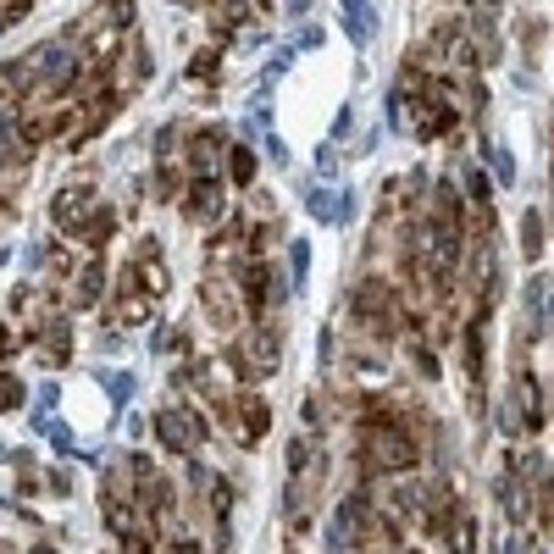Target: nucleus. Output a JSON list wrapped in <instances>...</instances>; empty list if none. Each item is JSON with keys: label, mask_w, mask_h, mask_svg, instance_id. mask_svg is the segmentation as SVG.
I'll return each mask as SVG.
<instances>
[{"label": "nucleus", "mask_w": 554, "mask_h": 554, "mask_svg": "<svg viewBox=\"0 0 554 554\" xmlns=\"http://www.w3.org/2000/svg\"><path fill=\"white\" fill-rule=\"evenodd\" d=\"M128 394H133V377L117 372V377H111V399H128Z\"/></svg>", "instance_id": "ddd939ff"}, {"label": "nucleus", "mask_w": 554, "mask_h": 554, "mask_svg": "<svg viewBox=\"0 0 554 554\" xmlns=\"http://www.w3.org/2000/svg\"><path fill=\"white\" fill-rule=\"evenodd\" d=\"M239 355H244V366H250L255 377L272 372V366H277V333H244L239 338Z\"/></svg>", "instance_id": "f03ea898"}, {"label": "nucleus", "mask_w": 554, "mask_h": 554, "mask_svg": "<svg viewBox=\"0 0 554 554\" xmlns=\"http://www.w3.org/2000/svg\"><path fill=\"white\" fill-rule=\"evenodd\" d=\"M305 205H311V217H322V222H338V217H344V205H338L333 189H311V200H305Z\"/></svg>", "instance_id": "423d86ee"}, {"label": "nucleus", "mask_w": 554, "mask_h": 554, "mask_svg": "<svg viewBox=\"0 0 554 554\" xmlns=\"http://www.w3.org/2000/svg\"><path fill=\"white\" fill-rule=\"evenodd\" d=\"M50 444H56V449H73V433H67V427L56 422V427H50Z\"/></svg>", "instance_id": "4468645a"}, {"label": "nucleus", "mask_w": 554, "mask_h": 554, "mask_svg": "<svg viewBox=\"0 0 554 554\" xmlns=\"http://www.w3.org/2000/svg\"><path fill=\"white\" fill-rule=\"evenodd\" d=\"M222 156H228V150H222V133L217 128L194 139V172H200V183H211V172L222 167Z\"/></svg>", "instance_id": "7ed1b4c3"}, {"label": "nucleus", "mask_w": 554, "mask_h": 554, "mask_svg": "<svg viewBox=\"0 0 554 554\" xmlns=\"http://www.w3.org/2000/svg\"><path fill=\"white\" fill-rule=\"evenodd\" d=\"M366 449H372V460L388 466V471L410 466V438L394 433V427H372V433H366Z\"/></svg>", "instance_id": "f257e3e1"}, {"label": "nucleus", "mask_w": 554, "mask_h": 554, "mask_svg": "<svg viewBox=\"0 0 554 554\" xmlns=\"http://www.w3.org/2000/svg\"><path fill=\"white\" fill-rule=\"evenodd\" d=\"M228 172H233V183H250V178H255V156H250L244 145H233V150H228Z\"/></svg>", "instance_id": "6e6552de"}, {"label": "nucleus", "mask_w": 554, "mask_h": 554, "mask_svg": "<svg viewBox=\"0 0 554 554\" xmlns=\"http://www.w3.org/2000/svg\"><path fill=\"white\" fill-rule=\"evenodd\" d=\"M34 554H50V549H34Z\"/></svg>", "instance_id": "f3484780"}, {"label": "nucleus", "mask_w": 554, "mask_h": 554, "mask_svg": "<svg viewBox=\"0 0 554 554\" xmlns=\"http://www.w3.org/2000/svg\"><path fill=\"white\" fill-rule=\"evenodd\" d=\"M344 23H350L355 39H372V34H377V17L366 12V6H344Z\"/></svg>", "instance_id": "0eeeda50"}, {"label": "nucleus", "mask_w": 554, "mask_h": 554, "mask_svg": "<svg viewBox=\"0 0 554 554\" xmlns=\"http://www.w3.org/2000/svg\"><path fill=\"white\" fill-rule=\"evenodd\" d=\"M89 205H95V194H89V189L61 194V200H56V222H61V228H78V217H84Z\"/></svg>", "instance_id": "39448f33"}, {"label": "nucleus", "mask_w": 554, "mask_h": 554, "mask_svg": "<svg viewBox=\"0 0 554 554\" xmlns=\"http://www.w3.org/2000/svg\"><path fill=\"white\" fill-rule=\"evenodd\" d=\"M305 266H311V244H305V239H294L289 244V283H294V289H300V283H305Z\"/></svg>", "instance_id": "9d476101"}, {"label": "nucleus", "mask_w": 554, "mask_h": 554, "mask_svg": "<svg viewBox=\"0 0 554 554\" xmlns=\"http://www.w3.org/2000/svg\"><path fill=\"white\" fill-rule=\"evenodd\" d=\"M488 167L499 172V183H510V178H516V161H510V150H499V145H488Z\"/></svg>", "instance_id": "f8f14e48"}, {"label": "nucleus", "mask_w": 554, "mask_h": 554, "mask_svg": "<svg viewBox=\"0 0 554 554\" xmlns=\"http://www.w3.org/2000/svg\"><path fill=\"white\" fill-rule=\"evenodd\" d=\"M0 350H6V327H0Z\"/></svg>", "instance_id": "dca6fc26"}, {"label": "nucleus", "mask_w": 554, "mask_h": 554, "mask_svg": "<svg viewBox=\"0 0 554 554\" xmlns=\"http://www.w3.org/2000/svg\"><path fill=\"white\" fill-rule=\"evenodd\" d=\"M194 189H200V194H194V211H200V217H211V211H217V205H222L217 183H194Z\"/></svg>", "instance_id": "9b49d317"}, {"label": "nucleus", "mask_w": 554, "mask_h": 554, "mask_svg": "<svg viewBox=\"0 0 554 554\" xmlns=\"http://www.w3.org/2000/svg\"><path fill=\"white\" fill-rule=\"evenodd\" d=\"M156 433H161V444L172 449V455H189V438H194V422L183 427L178 422V410H161L156 416Z\"/></svg>", "instance_id": "20e7f679"}, {"label": "nucleus", "mask_w": 554, "mask_h": 554, "mask_svg": "<svg viewBox=\"0 0 554 554\" xmlns=\"http://www.w3.org/2000/svg\"><path fill=\"white\" fill-rule=\"evenodd\" d=\"M17 17H23L17 6H0V28H6V23H17Z\"/></svg>", "instance_id": "2eb2a0df"}, {"label": "nucleus", "mask_w": 554, "mask_h": 554, "mask_svg": "<svg viewBox=\"0 0 554 554\" xmlns=\"http://www.w3.org/2000/svg\"><path fill=\"white\" fill-rule=\"evenodd\" d=\"M244 438H261L266 433V405H261V399H244Z\"/></svg>", "instance_id": "1a4fd4ad"}]
</instances>
